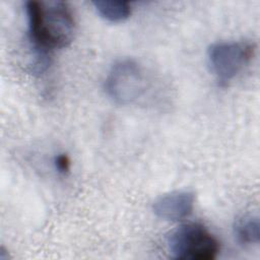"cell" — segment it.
Returning a JSON list of instances; mask_svg holds the SVG:
<instances>
[{
	"label": "cell",
	"mask_w": 260,
	"mask_h": 260,
	"mask_svg": "<svg viewBox=\"0 0 260 260\" xmlns=\"http://www.w3.org/2000/svg\"><path fill=\"white\" fill-rule=\"evenodd\" d=\"M92 4L101 17L111 22L123 21L131 14V6L126 1L98 0Z\"/></svg>",
	"instance_id": "52a82bcc"
},
{
	"label": "cell",
	"mask_w": 260,
	"mask_h": 260,
	"mask_svg": "<svg viewBox=\"0 0 260 260\" xmlns=\"http://www.w3.org/2000/svg\"><path fill=\"white\" fill-rule=\"evenodd\" d=\"M234 234L240 244H258L260 239V223L258 216L246 214L238 217L234 223Z\"/></svg>",
	"instance_id": "8992f818"
},
{
	"label": "cell",
	"mask_w": 260,
	"mask_h": 260,
	"mask_svg": "<svg viewBox=\"0 0 260 260\" xmlns=\"http://www.w3.org/2000/svg\"><path fill=\"white\" fill-rule=\"evenodd\" d=\"M54 165L56 170L61 174H67L70 171V159L67 154H59L55 157Z\"/></svg>",
	"instance_id": "ba28073f"
},
{
	"label": "cell",
	"mask_w": 260,
	"mask_h": 260,
	"mask_svg": "<svg viewBox=\"0 0 260 260\" xmlns=\"http://www.w3.org/2000/svg\"><path fill=\"white\" fill-rule=\"evenodd\" d=\"M255 45L248 41L217 42L207 50L208 64L218 84L226 85L250 63Z\"/></svg>",
	"instance_id": "277c9868"
},
{
	"label": "cell",
	"mask_w": 260,
	"mask_h": 260,
	"mask_svg": "<svg viewBox=\"0 0 260 260\" xmlns=\"http://www.w3.org/2000/svg\"><path fill=\"white\" fill-rule=\"evenodd\" d=\"M147 88V78L142 66L133 59L117 61L110 69L105 90L119 105H130L140 99Z\"/></svg>",
	"instance_id": "3957f363"
},
{
	"label": "cell",
	"mask_w": 260,
	"mask_h": 260,
	"mask_svg": "<svg viewBox=\"0 0 260 260\" xmlns=\"http://www.w3.org/2000/svg\"><path fill=\"white\" fill-rule=\"evenodd\" d=\"M28 34L36 53L67 47L73 40L75 21L63 1H36L25 3Z\"/></svg>",
	"instance_id": "6da1fadb"
},
{
	"label": "cell",
	"mask_w": 260,
	"mask_h": 260,
	"mask_svg": "<svg viewBox=\"0 0 260 260\" xmlns=\"http://www.w3.org/2000/svg\"><path fill=\"white\" fill-rule=\"evenodd\" d=\"M194 202L193 192L173 191L157 198L152 204V210L159 218L178 221L192 213Z\"/></svg>",
	"instance_id": "5b68a950"
},
{
	"label": "cell",
	"mask_w": 260,
	"mask_h": 260,
	"mask_svg": "<svg viewBox=\"0 0 260 260\" xmlns=\"http://www.w3.org/2000/svg\"><path fill=\"white\" fill-rule=\"evenodd\" d=\"M173 258L183 260H212L219 252L218 240L202 224H182L168 239Z\"/></svg>",
	"instance_id": "7a4b0ae2"
}]
</instances>
